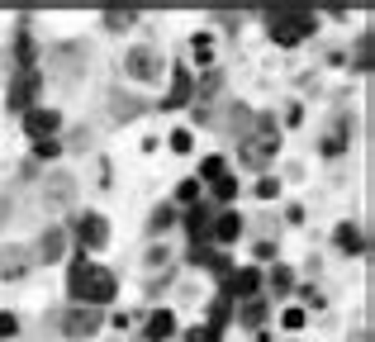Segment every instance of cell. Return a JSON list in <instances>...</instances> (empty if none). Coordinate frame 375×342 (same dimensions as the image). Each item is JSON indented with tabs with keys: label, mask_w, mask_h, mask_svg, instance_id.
Masks as SVG:
<instances>
[{
	"label": "cell",
	"mask_w": 375,
	"mask_h": 342,
	"mask_svg": "<svg viewBox=\"0 0 375 342\" xmlns=\"http://www.w3.org/2000/svg\"><path fill=\"white\" fill-rule=\"evenodd\" d=\"M314 29H319V15L304 10V5H280V10H271L266 15V33L276 38V43H285V48L304 43Z\"/></svg>",
	"instance_id": "cell-1"
},
{
	"label": "cell",
	"mask_w": 375,
	"mask_h": 342,
	"mask_svg": "<svg viewBox=\"0 0 375 342\" xmlns=\"http://www.w3.org/2000/svg\"><path fill=\"white\" fill-rule=\"evenodd\" d=\"M276 153H280V133H276V124H271V119H262L257 129L242 138V148H238V157L247 162L252 171L271 166V162H276Z\"/></svg>",
	"instance_id": "cell-2"
},
{
	"label": "cell",
	"mask_w": 375,
	"mask_h": 342,
	"mask_svg": "<svg viewBox=\"0 0 375 342\" xmlns=\"http://www.w3.org/2000/svg\"><path fill=\"white\" fill-rule=\"evenodd\" d=\"M100 328H105V318H100V309H90V304H67V309L57 314V333L72 338V342L95 338Z\"/></svg>",
	"instance_id": "cell-3"
},
{
	"label": "cell",
	"mask_w": 375,
	"mask_h": 342,
	"mask_svg": "<svg viewBox=\"0 0 375 342\" xmlns=\"http://www.w3.org/2000/svg\"><path fill=\"white\" fill-rule=\"evenodd\" d=\"M119 295V276L105 271V266H90V276H86V286H81V300L77 304H90V309H100Z\"/></svg>",
	"instance_id": "cell-4"
},
{
	"label": "cell",
	"mask_w": 375,
	"mask_h": 342,
	"mask_svg": "<svg viewBox=\"0 0 375 342\" xmlns=\"http://www.w3.org/2000/svg\"><path fill=\"white\" fill-rule=\"evenodd\" d=\"M105 242H109L105 214H81V219H77V252H81V257H90V252H100Z\"/></svg>",
	"instance_id": "cell-5"
},
{
	"label": "cell",
	"mask_w": 375,
	"mask_h": 342,
	"mask_svg": "<svg viewBox=\"0 0 375 342\" xmlns=\"http://www.w3.org/2000/svg\"><path fill=\"white\" fill-rule=\"evenodd\" d=\"M218 290H223L228 300H257V295H262V271H257V266H238V271L223 276Z\"/></svg>",
	"instance_id": "cell-6"
},
{
	"label": "cell",
	"mask_w": 375,
	"mask_h": 342,
	"mask_svg": "<svg viewBox=\"0 0 375 342\" xmlns=\"http://www.w3.org/2000/svg\"><path fill=\"white\" fill-rule=\"evenodd\" d=\"M38 86H43V77H38V67H29V72H19V77H15V86H10V109H19V114H29V109H33V95H38Z\"/></svg>",
	"instance_id": "cell-7"
},
{
	"label": "cell",
	"mask_w": 375,
	"mask_h": 342,
	"mask_svg": "<svg viewBox=\"0 0 375 342\" xmlns=\"http://www.w3.org/2000/svg\"><path fill=\"white\" fill-rule=\"evenodd\" d=\"M124 77L134 81H157L161 77V62L152 48H129V57H124Z\"/></svg>",
	"instance_id": "cell-8"
},
{
	"label": "cell",
	"mask_w": 375,
	"mask_h": 342,
	"mask_svg": "<svg viewBox=\"0 0 375 342\" xmlns=\"http://www.w3.org/2000/svg\"><path fill=\"white\" fill-rule=\"evenodd\" d=\"M57 129H62V114H57V109H48V105H33V109L24 114V133L33 138V143H38V138H53Z\"/></svg>",
	"instance_id": "cell-9"
},
{
	"label": "cell",
	"mask_w": 375,
	"mask_h": 342,
	"mask_svg": "<svg viewBox=\"0 0 375 342\" xmlns=\"http://www.w3.org/2000/svg\"><path fill=\"white\" fill-rule=\"evenodd\" d=\"M190 95H195V86H190V67H186V62H176V67H171V91L161 95V109L190 105Z\"/></svg>",
	"instance_id": "cell-10"
},
{
	"label": "cell",
	"mask_w": 375,
	"mask_h": 342,
	"mask_svg": "<svg viewBox=\"0 0 375 342\" xmlns=\"http://www.w3.org/2000/svg\"><path fill=\"white\" fill-rule=\"evenodd\" d=\"M209 238H214V242H223V247H228V242H238V238H242V214H238V210H214Z\"/></svg>",
	"instance_id": "cell-11"
},
{
	"label": "cell",
	"mask_w": 375,
	"mask_h": 342,
	"mask_svg": "<svg viewBox=\"0 0 375 342\" xmlns=\"http://www.w3.org/2000/svg\"><path fill=\"white\" fill-rule=\"evenodd\" d=\"M209 224H214V205H190V210H186L190 242H205V238H209Z\"/></svg>",
	"instance_id": "cell-12"
},
{
	"label": "cell",
	"mask_w": 375,
	"mask_h": 342,
	"mask_svg": "<svg viewBox=\"0 0 375 342\" xmlns=\"http://www.w3.org/2000/svg\"><path fill=\"white\" fill-rule=\"evenodd\" d=\"M143 333H147V342H171L176 338V314H171V309H152Z\"/></svg>",
	"instance_id": "cell-13"
},
{
	"label": "cell",
	"mask_w": 375,
	"mask_h": 342,
	"mask_svg": "<svg viewBox=\"0 0 375 342\" xmlns=\"http://www.w3.org/2000/svg\"><path fill=\"white\" fill-rule=\"evenodd\" d=\"M90 266H95V262H90V257H81V252H77V257H72V266H67V300H72V304H77V300H81V286H86V276H90Z\"/></svg>",
	"instance_id": "cell-14"
},
{
	"label": "cell",
	"mask_w": 375,
	"mask_h": 342,
	"mask_svg": "<svg viewBox=\"0 0 375 342\" xmlns=\"http://www.w3.org/2000/svg\"><path fill=\"white\" fill-rule=\"evenodd\" d=\"M67 257V233L62 228H48L38 238V262H62Z\"/></svg>",
	"instance_id": "cell-15"
},
{
	"label": "cell",
	"mask_w": 375,
	"mask_h": 342,
	"mask_svg": "<svg viewBox=\"0 0 375 342\" xmlns=\"http://www.w3.org/2000/svg\"><path fill=\"white\" fill-rule=\"evenodd\" d=\"M333 242L347 252V257H361L366 252V233L356 228V224H337V233H333Z\"/></svg>",
	"instance_id": "cell-16"
},
{
	"label": "cell",
	"mask_w": 375,
	"mask_h": 342,
	"mask_svg": "<svg viewBox=\"0 0 375 342\" xmlns=\"http://www.w3.org/2000/svg\"><path fill=\"white\" fill-rule=\"evenodd\" d=\"M223 323H233V300L218 290V300L209 304V328H218V333H223Z\"/></svg>",
	"instance_id": "cell-17"
},
{
	"label": "cell",
	"mask_w": 375,
	"mask_h": 342,
	"mask_svg": "<svg viewBox=\"0 0 375 342\" xmlns=\"http://www.w3.org/2000/svg\"><path fill=\"white\" fill-rule=\"evenodd\" d=\"M43 200H48L53 210H62V205L72 200V181H67V176H53V181H48V190H43Z\"/></svg>",
	"instance_id": "cell-18"
},
{
	"label": "cell",
	"mask_w": 375,
	"mask_h": 342,
	"mask_svg": "<svg viewBox=\"0 0 375 342\" xmlns=\"http://www.w3.org/2000/svg\"><path fill=\"white\" fill-rule=\"evenodd\" d=\"M24 271H29V257H24V252H15V247H10V252H0V276H15V281H19Z\"/></svg>",
	"instance_id": "cell-19"
},
{
	"label": "cell",
	"mask_w": 375,
	"mask_h": 342,
	"mask_svg": "<svg viewBox=\"0 0 375 342\" xmlns=\"http://www.w3.org/2000/svg\"><path fill=\"white\" fill-rule=\"evenodd\" d=\"M209 190H214L218 205H233V200H238V176H228V171H223L218 181H209Z\"/></svg>",
	"instance_id": "cell-20"
},
{
	"label": "cell",
	"mask_w": 375,
	"mask_h": 342,
	"mask_svg": "<svg viewBox=\"0 0 375 342\" xmlns=\"http://www.w3.org/2000/svg\"><path fill=\"white\" fill-rule=\"evenodd\" d=\"M262 318H266V300L257 295V300H242V323L247 328H262Z\"/></svg>",
	"instance_id": "cell-21"
},
{
	"label": "cell",
	"mask_w": 375,
	"mask_h": 342,
	"mask_svg": "<svg viewBox=\"0 0 375 342\" xmlns=\"http://www.w3.org/2000/svg\"><path fill=\"white\" fill-rule=\"evenodd\" d=\"M262 286H271V290H276V295H285V290L295 286V271H290V266H280V262H276V271H271V276H266V281H262Z\"/></svg>",
	"instance_id": "cell-22"
},
{
	"label": "cell",
	"mask_w": 375,
	"mask_h": 342,
	"mask_svg": "<svg viewBox=\"0 0 375 342\" xmlns=\"http://www.w3.org/2000/svg\"><path fill=\"white\" fill-rule=\"evenodd\" d=\"M190 48H195V62H200V67H209V62H214V38H209V33H195V38H190Z\"/></svg>",
	"instance_id": "cell-23"
},
{
	"label": "cell",
	"mask_w": 375,
	"mask_h": 342,
	"mask_svg": "<svg viewBox=\"0 0 375 342\" xmlns=\"http://www.w3.org/2000/svg\"><path fill=\"white\" fill-rule=\"evenodd\" d=\"M53 157H62V138H38L33 143V162H53Z\"/></svg>",
	"instance_id": "cell-24"
},
{
	"label": "cell",
	"mask_w": 375,
	"mask_h": 342,
	"mask_svg": "<svg viewBox=\"0 0 375 342\" xmlns=\"http://www.w3.org/2000/svg\"><path fill=\"white\" fill-rule=\"evenodd\" d=\"M223 171H228V162L214 153V157H205V162H200V176H195V181H218Z\"/></svg>",
	"instance_id": "cell-25"
},
{
	"label": "cell",
	"mask_w": 375,
	"mask_h": 342,
	"mask_svg": "<svg viewBox=\"0 0 375 342\" xmlns=\"http://www.w3.org/2000/svg\"><path fill=\"white\" fill-rule=\"evenodd\" d=\"M176 200H181V205H200V181H195V176H186V181L176 185Z\"/></svg>",
	"instance_id": "cell-26"
},
{
	"label": "cell",
	"mask_w": 375,
	"mask_h": 342,
	"mask_svg": "<svg viewBox=\"0 0 375 342\" xmlns=\"http://www.w3.org/2000/svg\"><path fill=\"white\" fill-rule=\"evenodd\" d=\"M138 20V10H105V24L109 29H129Z\"/></svg>",
	"instance_id": "cell-27"
},
{
	"label": "cell",
	"mask_w": 375,
	"mask_h": 342,
	"mask_svg": "<svg viewBox=\"0 0 375 342\" xmlns=\"http://www.w3.org/2000/svg\"><path fill=\"white\" fill-rule=\"evenodd\" d=\"M171 224H176V210H171V205H157V214H152V233H166Z\"/></svg>",
	"instance_id": "cell-28"
},
{
	"label": "cell",
	"mask_w": 375,
	"mask_h": 342,
	"mask_svg": "<svg viewBox=\"0 0 375 342\" xmlns=\"http://www.w3.org/2000/svg\"><path fill=\"white\" fill-rule=\"evenodd\" d=\"M205 266H209V271H214L218 281H223V276L233 271V257H228V252H209V262H205Z\"/></svg>",
	"instance_id": "cell-29"
},
{
	"label": "cell",
	"mask_w": 375,
	"mask_h": 342,
	"mask_svg": "<svg viewBox=\"0 0 375 342\" xmlns=\"http://www.w3.org/2000/svg\"><path fill=\"white\" fill-rule=\"evenodd\" d=\"M280 328H290V333H299V328H304V309H299V304H290V309L280 314Z\"/></svg>",
	"instance_id": "cell-30"
},
{
	"label": "cell",
	"mask_w": 375,
	"mask_h": 342,
	"mask_svg": "<svg viewBox=\"0 0 375 342\" xmlns=\"http://www.w3.org/2000/svg\"><path fill=\"white\" fill-rule=\"evenodd\" d=\"M186 342H223V333L205 323V328H190V333H186Z\"/></svg>",
	"instance_id": "cell-31"
},
{
	"label": "cell",
	"mask_w": 375,
	"mask_h": 342,
	"mask_svg": "<svg viewBox=\"0 0 375 342\" xmlns=\"http://www.w3.org/2000/svg\"><path fill=\"white\" fill-rule=\"evenodd\" d=\"M190 148H195V133H190V129L171 133V153H190Z\"/></svg>",
	"instance_id": "cell-32"
},
{
	"label": "cell",
	"mask_w": 375,
	"mask_h": 342,
	"mask_svg": "<svg viewBox=\"0 0 375 342\" xmlns=\"http://www.w3.org/2000/svg\"><path fill=\"white\" fill-rule=\"evenodd\" d=\"M257 195H262V200H276V195H280V181H276V176H262V181H257Z\"/></svg>",
	"instance_id": "cell-33"
},
{
	"label": "cell",
	"mask_w": 375,
	"mask_h": 342,
	"mask_svg": "<svg viewBox=\"0 0 375 342\" xmlns=\"http://www.w3.org/2000/svg\"><path fill=\"white\" fill-rule=\"evenodd\" d=\"M356 67H371V33H361V43H356Z\"/></svg>",
	"instance_id": "cell-34"
},
{
	"label": "cell",
	"mask_w": 375,
	"mask_h": 342,
	"mask_svg": "<svg viewBox=\"0 0 375 342\" xmlns=\"http://www.w3.org/2000/svg\"><path fill=\"white\" fill-rule=\"evenodd\" d=\"M15 333H19V318L5 309V314H0V338H15Z\"/></svg>",
	"instance_id": "cell-35"
},
{
	"label": "cell",
	"mask_w": 375,
	"mask_h": 342,
	"mask_svg": "<svg viewBox=\"0 0 375 342\" xmlns=\"http://www.w3.org/2000/svg\"><path fill=\"white\" fill-rule=\"evenodd\" d=\"M342 148H347V138H342V133H333V138H323V153H328V157H337Z\"/></svg>",
	"instance_id": "cell-36"
},
{
	"label": "cell",
	"mask_w": 375,
	"mask_h": 342,
	"mask_svg": "<svg viewBox=\"0 0 375 342\" xmlns=\"http://www.w3.org/2000/svg\"><path fill=\"white\" fill-rule=\"evenodd\" d=\"M252 252H257V262H271V257H276V242H257Z\"/></svg>",
	"instance_id": "cell-37"
},
{
	"label": "cell",
	"mask_w": 375,
	"mask_h": 342,
	"mask_svg": "<svg viewBox=\"0 0 375 342\" xmlns=\"http://www.w3.org/2000/svg\"><path fill=\"white\" fill-rule=\"evenodd\" d=\"M5 219H10V200H0V224H5Z\"/></svg>",
	"instance_id": "cell-38"
},
{
	"label": "cell",
	"mask_w": 375,
	"mask_h": 342,
	"mask_svg": "<svg viewBox=\"0 0 375 342\" xmlns=\"http://www.w3.org/2000/svg\"><path fill=\"white\" fill-rule=\"evenodd\" d=\"M356 342H371V333H366V328H361V333H356Z\"/></svg>",
	"instance_id": "cell-39"
}]
</instances>
